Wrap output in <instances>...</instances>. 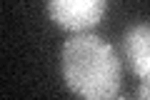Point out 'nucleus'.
<instances>
[{
  "label": "nucleus",
  "instance_id": "f257e3e1",
  "mask_svg": "<svg viewBox=\"0 0 150 100\" xmlns=\"http://www.w3.org/2000/svg\"><path fill=\"white\" fill-rule=\"evenodd\" d=\"M60 68L65 85L83 100H112L120 90V58L95 33H78L65 40Z\"/></svg>",
  "mask_w": 150,
  "mask_h": 100
},
{
  "label": "nucleus",
  "instance_id": "f03ea898",
  "mask_svg": "<svg viewBox=\"0 0 150 100\" xmlns=\"http://www.w3.org/2000/svg\"><path fill=\"white\" fill-rule=\"evenodd\" d=\"M105 0H50L48 15L65 30H90L105 15Z\"/></svg>",
  "mask_w": 150,
  "mask_h": 100
},
{
  "label": "nucleus",
  "instance_id": "7ed1b4c3",
  "mask_svg": "<svg viewBox=\"0 0 150 100\" xmlns=\"http://www.w3.org/2000/svg\"><path fill=\"white\" fill-rule=\"evenodd\" d=\"M128 65L138 78L150 75V23H138L133 25L123 38Z\"/></svg>",
  "mask_w": 150,
  "mask_h": 100
},
{
  "label": "nucleus",
  "instance_id": "20e7f679",
  "mask_svg": "<svg viewBox=\"0 0 150 100\" xmlns=\"http://www.w3.org/2000/svg\"><path fill=\"white\" fill-rule=\"evenodd\" d=\"M138 98L140 100H150V75L143 78V83H140V88H138Z\"/></svg>",
  "mask_w": 150,
  "mask_h": 100
},
{
  "label": "nucleus",
  "instance_id": "39448f33",
  "mask_svg": "<svg viewBox=\"0 0 150 100\" xmlns=\"http://www.w3.org/2000/svg\"><path fill=\"white\" fill-rule=\"evenodd\" d=\"M112 100H128V98H118V95H115V98H112Z\"/></svg>",
  "mask_w": 150,
  "mask_h": 100
}]
</instances>
